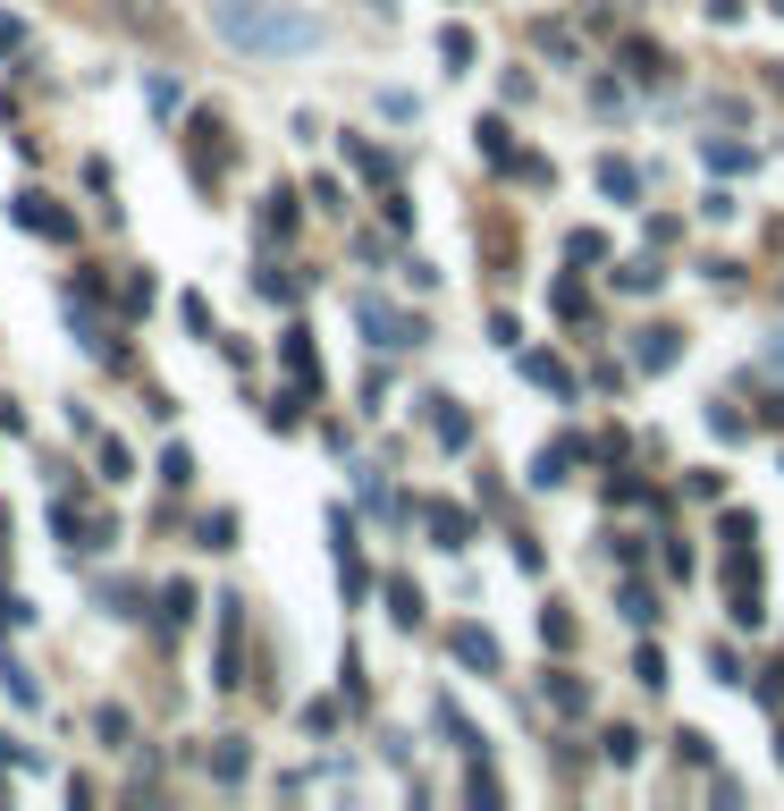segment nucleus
Instances as JSON below:
<instances>
[{"label":"nucleus","mask_w":784,"mask_h":811,"mask_svg":"<svg viewBox=\"0 0 784 811\" xmlns=\"http://www.w3.org/2000/svg\"><path fill=\"white\" fill-rule=\"evenodd\" d=\"M574 456H591V440H548V449L532 456V482H540V490H557L565 474H574Z\"/></svg>","instance_id":"7"},{"label":"nucleus","mask_w":784,"mask_h":811,"mask_svg":"<svg viewBox=\"0 0 784 811\" xmlns=\"http://www.w3.org/2000/svg\"><path fill=\"white\" fill-rule=\"evenodd\" d=\"M717 584H725V617H734L743 634H751V625H768V600H759V541H725Z\"/></svg>","instance_id":"2"},{"label":"nucleus","mask_w":784,"mask_h":811,"mask_svg":"<svg viewBox=\"0 0 784 811\" xmlns=\"http://www.w3.org/2000/svg\"><path fill=\"white\" fill-rule=\"evenodd\" d=\"M616 288H625V296H659V288H666V271L641 254V262H625V271H616Z\"/></svg>","instance_id":"16"},{"label":"nucleus","mask_w":784,"mask_h":811,"mask_svg":"<svg viewBox=\"0 0 784 811\" xmlns=\"http://www.w3.org/2000/svg\"><path fill=\"white\" fill-rule=\"evenodd\" d=\"M9 220H26L34 237H51V246H76V212H60V203L43 195V187H26V195L9 203Z\"/></svg>","instance_id":"4"},{"label":"nucleus","mask_w":784,"mask_h":811,"mask_svg":"<svg viewBox=\"0 0 784 811\" xmlns=\"http://www.w3.org/2000/svg\"><path fill=\"white\" fill-rule=\"evenodd\" d=\"M237 541V516H203V550H228Z\"/></svg>","instance_id":"35"},{"label":"nucleus","mask_w":784,"mask_h":811,"mask_svg":"<svg viewBox=\"0 0 784 811\" xmlns=\"http://www.w3.org/2000/svg\"><path fill=\"white\" fill-rule=\"evenodd\" d=\"M599 195H607V203H632V195H641V169L607 153V162H599Z\"/></svg>","instance_id":"13"},{"label":"nucleus","mask_w":784,"mask_h":811,"mask_svg":"<svg viewBox=\"0 0 784 811\" xmlns=\"http://www.w3.org/2000/svg\"><path fill=\"white\" fill-rule=\"evenodd\" d=\"M422 516H431V541H439V550H465V541H472V516H465V508H447V499H431Z\"/></svg>","instance_id":"9"},{"label":"nucleus","mask_w":784,"mask_h":811,"mask_svg":"<svg viewBox=\"0 0 784 811\" xmlns=\"http://www.w3.org/2000/svg\"><path fill=\"white\" fill-rule=\"evenodd\" d=\"M700 162H709V178H734V169H751V144H717V135H709Z\"/></svg>","instance_id":"15"},{"label":"nucleus","mask_w":784,"mask_h":811,"mask_svg":"<svg viewBox=\"0 0 784 811\" xmlns=\"http://www.w3.org/2000/svg\"><path fill=\"white\" fill-rule=\"evenodd\" d=\"M540 643H548V651H574V609H557V600H548V609H540Z\"/></svg>","instance_id":"18"},{"label":"nucleus","mask_w":784,"mask_h":811,"mask_svg":"<svg viewBox=\"0 0 784 811\" xmlns=\"http://www.w3.org/2000/svg\"><path fill=\"white\" fill-rule=\"evenodd\" d=\"M422 406H431V431H439L447 449H472V415L456 406V397H422Z\"/></svg>","instance_id":"8"},{"label":"nucleus","mask_w":784,"mask_h":811,"mask_svg":"<svg viewBox=\"0 0 784 811\" xmlns=\"http://www.w3.org/2000/svg\"><path fill=\"white\" fill-rule=\"evenodd\" d=\"M565 254H574V262H607V237H599V228H574V237H565Z\"/></svg>","instance_id":"27"},{"label":"nucleus","mask_w":784,"mask_h":811,"mask_svg":"<svg viewBox=\"0 0 784 811\" xmlns=\"http://www.w3.org/2000/svg\"><path fill=\"white\" fill-rule=\"evenodd\" d=\"M759 422H768V431H784V397H776V406H759Z\"/></svg>","instance_id":"39"},{"label":"nucleus","mask_w":784,"mask_h":811,"mask_svg":"<svg viewBox=\"0 0 784 811\" xmlns=\"http://www.w3.org/2000/svg\"><path fill=\"white\" fill-rule=\"evenodd\" d=\"M776 752H784V744H776Z\"/></svg>","instance_id":"40"},{"label":"nucleus","mask_w":784,"mask_h":811,"mask_svg":"<svg viewBox=\"0 0 784 811\" xmlns=\"http://www.w3.org/2000/svg\"><path fill=\"white\" fill-rule=\"evenodd\" d=\"M279 356H287V372H295V390H321V363H313V330H287V338H279Z\"/></svg>","instance_id":"11"},{"label":"nucleus","mask_w":784,"mask_h":811,"mask_svg":"<svg viewBox=\"0 0 784 811\" xmlns=\"http://www.w3.org/2000/svg\"><path fill=\"white\" fill-rule=\"evenodd\" d=\"M481 153L498 169H515V144H506V119H481Z\"/></svg>","instance_id":"23"},{"label":"nucleus","mask_w":784,"mask_h":811,"mask_svg":"<svg viewBox=\"0 0 784 811\" xmlns=\"http://www.w3.org/2000/svg\"><path fill=\"white\" fill-rule=\"evenodd\" d=\"M523 381H532V390H548V397H574V372H565L548 347H532V356H523Z\"/></svg>","instance_id":"10"},{"label":"nucleus","mask_w":784,"mask_h":811,"mask_svg":"<svg viewBox=\"0 0 784 811\" xmlns=\"http://www.w3.org/2000/svg\"><path fill=\"white\" fill-rule=\"evenodd\" d=\"M262 228H270V237H287V228H295V195H287V187L262 203Z\"/></svg>","instance_id":"24"},{"label":"nucleus","mask_w":784,"mask_h":811,"mask_svg":"<svg viewBox=\"0 0 784 811\" xmlns=\"http://www.w3.org/2000/svg\"><path fill=\"white\" fill-rule=\"evenodd\" d=\"M363 330H372V347H388V356H406V347H422V338H431V330L413 322V313L379 305V296H363Z\"/></svg>","instance_id":"3"},{"label":"nucleus","mask_w":784,"mask_h":811,"mask_svg":"<svg viewBox=\"0 0 784 811\" xmlns=\"http://www.w3.org/2000/svg\"><path fill=\"white\" fill-rule=\"evenodd\" d=\"M160 482L186 490V482H194V456H186V449H160Z\"/></svg>","instance_id":"28"},{"label":"nucleus","mask_w":784,"mask_h":811,"mask_svg":"<svg viewBox=\"0 0 784 811\" xmlns=\"http://www.w3.org/2000/svg\"><path fill=\"white\" fill-rule=\"evenodd\" d=\"M212 770H220V778H245V744H237V736H228V744L212 752Z\"/></svg>","instance_id":"34"},{"label":"nucleus","mask_w":784,"mask_h":811,"mask_svg":"<svg viewBox=\"0 0 784 811\" xmlns=\"http://www.w3.org/2000/svg\"><path fill=\"white\" fill-rule=\"evenodd\" d=\"M346 162L363 169V178H372V187H388V153H372V144H346Z\"/></svg>","instance_id":"26"},{"label":"nucleus","mask_w":784,"mask_h":811,"mask_svg":"<svg viewBox=\"0 0 784 811\" xmlns=\"http://www.w3.org/2000/svg\"><path fill=\"white\" fill-rule=\"evenodd\" d=\"M548 305H557L565 322H582V313H591V296H582V279H557V296H548Z\"/></svg>","instance_id":"25"},{"label":"nucleus","mask_w":784,"mask_h":811,"mask_svg":"<svg viewBox=\"0 0 784 811\" xmlns=\"http://www.w3.org/2000/svg\"><path fill=\"white\" fill-rule=\"evenodd\" d=\"M101 474H110V482H126V474H135V456H126L119 440H101Z\"/></svg>","instance_id":"33"},{"label":"nucleus","mask_w":784,"mask_h":811,"mask_svg":"<svg viewBox=\"0 0 784 811\" xmlns=\"http://www.w3.org/2000/svg\"><path fill=\"white\" fill-rule=\"evenodd\" d=\"M548 702H557L565 718H582V711H591V684H582V677H565V668H548Z\"/></svg>","instance_id":"14"},{"label":"nucleus","mask_w":784,"mask_h":811,"mask_svg":"<svg viewBox=\"0 0 784 811\" xmlns=\"http://www.w3.org/2000/svg\"><path fill=\"white\" fill-rule=\"evenodd\" d=\"M439 727H447V744H456V752H472V761H481V736H472V718L456 711V702H439Z\"/></svg>","instance_id":"19"},{"label":"nucleus","mask_w":784,"mask_h":811,"mask_svg":"<svg viewBox=\"0 0 784 811\" xmlns=\"http://www.w3.org/2000/svg\"><path fill=\"white\" fill-rule=\"evenodd\" d=\"M17 43H26V26H17V17H0V51H17Z\"/></svg>","instance_id":"38"},{"label":"nucleus","mask_w":784,"mask_h":811,"mask_svg":"<svg viewBox=\"0 0 784 811\" xmlns=\"http://www.w3.org/2000/svg\"><path fill=\"white\" fill-rule=\"evenodd\" d=\"M447 651L465 659L472 677H498V634H490V625H456V634H447Z\"/></svg>","instance_id":"5"},{"label":"nucleus","mask_w":784,"mask_h":811,"mask_svg":"<svg viewBox=\"0 0 784 811\" xmlns=\"http://www.w3.org/2000/svg\"><path fill=\"white\" fill-rule=\"evenodd\" d=\"M625 76H632V85H666V51L632 34V43H625Z\"/></svg>","instance_id":"12"},{"label":"nucleus","mask_w":784,"mask_h":811,"mask_svg":"<svg viewBox=\"0 0 784 811\" xmlns=\"http://www.w3.org/2000/svg\"><path fill=\"white\" fill-rule=\"evenodd\" d=\"M439 60H447V68H465V60H472V34H465V26H447V34H439Z\"/></svg>","instance_id":"32"},{"label":"nucleus","mask_w":784,"mask_h":811,"mask_svg":"<svg viewBox=\"0 0 784 811\" xmlns=\"http://www.w3.org/2000/svg\"><path fill=\"white\" fill-rule=\"evenodd\" d=\"M632 363H641V372H675V363H684V330H641V338H632Z\"/></svg>","instance_id":"6"},{"label":"nucleus","mask_w":784,"mask_h":811,"mask_svg":"<svg viewBox=\"0 0 784 811\" xmlns=\"http://www.w3.org/2000/svg\"><path fill=\"white\" fill-rule=\"evenodd\" d=\"M709 677H717V684H743V659H734L725 643H709Z\"/></svg>","instance_id":"31"},{"label":"nucleus","mask_w":784,"mask_h":811,"mask_svg":"<svg viewBox=\"0 0 784 811\" xmlns=\"http://www.w3.org/2000/svg\"><path fill=\"white\" fill-rule=\"evenodd\" d=\"M709 431L734 449V440H751V415H743V406H709Z\"/></svg>","instance_id":"20"},{"label":"nucleus","mask_w":784,"mask_h":811,"mask_svg":"<svg viewBox=\"0 0 784 811\" xmlns=\"http://www.w3.org/2000/svg\"><path fill=\"white\" fill-rule=\"evenodd\" d=\"M632 677L659 693V684H666V651H659V643H641V651H632Z\"/></svg>","instance_id":"21"},{"label":"nucleus","mask_w":784,"mask_h":811,"mask_svg":"<svg viewBox=\"0 0 784 811\" xmlns=\"http://www.w3.org/2000/svg\"><path fill=\"white\" fill-rule=\"evenodd\" d=\"M194 617V592L186 584H160V625H186Z\"/></svg>","instance_id":"22"},{"label":"nucleus","mask_w":784,"mask_h":811,"mask_svg":"<svg viewBox=\"0 0 784 811\" xmlns=\"http://www.w3.org/2000/svg\"><path fill=\"white\" fill-rule=\"evenodd\" d=\"M388 617H397V625H422V592H413L406 575H388Z\"/></svg>","instance_id":"17"},{"label":"nucleus","mask_w":784,"mask_h":811,"mask_svg":"<svg viewBox=\"0 0 784 811\" xmlns=\"http://www.w3.org/2000/svg\"><path fill=\"white\" fill-rule=\"evenodd\" d=\"M212 26H220V43H237L253 60H295V51L321 43L313 17H295L279 0H212Z\"/></svg>","instance_id":"1"},{"label":"nucleus","mask_w":784,"mask_h":811,"mask_svg":"<svg viewBox=\"0 0 784 811\" xmlns=\"http://www.w3.org/2000/svg\"><path fill=\"white\" fill-rule=\"evenodd\" d=\"M700 9H709L717 26H734V17H743V0H700Z\"/></svg>","instance_id":"37"},{"label":"nucleus","mask_w":784,"mask_h":811,"mask_svg":"<svg viewBox=\"0 0 784 811\" xmlns=\"http://www.w3.org/2000/svg\"><path fill=\"white\" fill-rule=\"evenodd\" d=\"M625 617H632V625H650V617H659V592H650V584H625Z\"/></svg>","instance_id":"30"},{"label":"nucleus","mask_w":784,"mask_h":811,"mask_svg":"<svg viewBox=\"0 0 784 811\" xmlns=\"http://www.w3.org/2000/svg\"><path fill=\"white\" fill-rule=\"evenodd\" d=\"M607 761H616V770H632V761H641V736H632V727H607Z\"/></svg>","instance_id":"29"},{"label":"nucleus","mask_w":784,"mask_h":811,"mask_svg":"<svg viewBox=\"0 0 784 811\" xmlns=\"http://www.w3.org/2000/svg\"><path fill=\"white\" fill-rule=\"evenodd\" d=\"M759 702H768V711L784 702V659H776V668H759Z\"/></svg>","instance_id":"36"}]
</instances>
